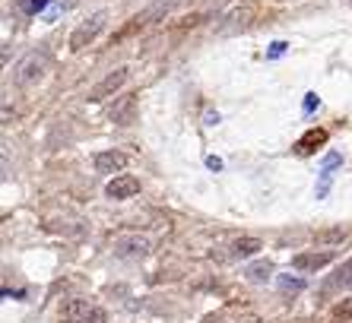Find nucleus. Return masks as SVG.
<instances>
[{
    "label": "nucleus",
    "instance_id": "f257e3e1",
    "mask_svg": "<svg viewBox=\"0 0 352 323\" xmlns=\"http://www.w3.org/2000/svg\"><path fill=\"white\" fill-rule=\"evenodd\" d=\"M105 307L89 304L86 298H67L60 304V323H105Z\"/></svg>",
    "mask_w": 352,
    "mask_h": 323
},
{
    "label": "nucleus",
    "instance_id": "f03ea898",
    "mask_svg": "<svg viewBox=\"0 0 352 323\" xmlns=\"http://www.w3.org/2000/svg\"><path fill=\"white\" fill-rule=\"evenodd\" d=\"M48 64H51V54L48 51H32V54L25 57L23 64H19V70H16V82H35L41 76V73L48 70Z\"/></svg>",
    "mask_w": 352,
    "mask_h": 323
},
{
    "label": "nucleus",
    "instance_id": "7ed1b4c3",
    "mask_svg": "<svg viewBox=\"0 0 352 323\" xmlns=\"http://www.w3.org/2000/svg\"><path fill=\"white\" fill-rule=\"evenodd\" d=\"M105 29V13H92L86 23L76 29L74 35H70V51H80V48H86L89 41H96V35Z\"/></svg>",
    "mask_w": 352,
    "mask_h": 323
},
{
    "label": "nucleus",
    "instance_id": "20e7f679",
    "mask_svg": "<svg viewBox=\"0 0 352 323\" xmlns=\"http://www.w3.org/2000/svg\"><path fill=\"white\" fill-rule=\"evenodd\" d=\"M124 82H127V67H121V70H111L105 76L102 82H96L89 89V102H102V98H108V96H115L118 89H121Z\"/></svg>",
    "mask_w": 352,
    "mask_h": 323
},
{
    "label": "nucleus",
    "instance_id": "39448f33",
    "mask_svg": "<svg viewBox=\"0 0 352 323\" xmlns=\"http://www.w3.org/2000/svg\"><path fill=\"white\" fill-rule=\"evenodd\" d=\"M115 254L121 260H140L149 254V241L140 238V234H127V238H118L115 241Z\"/></svg>",
    "mask_w": 352,
    "mask_h": 323
},
{
    "label": "nucleus",
    "instance_id": "423d86ee",
    "mask_svg": "<svg viewBox=\"0 0 352 323\" xmlns=\"http://www.w3.org/2000/svg\"><path fill=\"white\" fill-rule=\"evenodd\" d=\"M333 260V251H311V254H295L292 257V267L298 269V273H318V269H324Z\"/></svg>",
    "mask_w": 352,
    "mask_h": 323
},
{
    "label": "nucleus",
    "instance_id": "0eeeda50",
    "mask_svg": "<svg viewBox=\"0 0 352 323\" xmlns=\"http://www.w3.org/2000/svg\"><path fill=\"white\" fill-rule=\"evenodd\" d=\"M105 194L111 197V200H131V197L140 194V181L133 178V175H118V178L108 181Z\"/></svg>",
    "mask_w": 352,
    "mask_h": 323
},
{
    "label": "nucleus",
    "instance_id": "6e6552de",
    "mask_svg": "<svg viewBox=\"0 0 352 323\" xmlns=\"http://www.w3.org/2000/svg\"><path fill=\"white\" fill-rule=\"evenodd\" d=\"M343 165V155L340 153H327L324 155V162H320V181H318V200H324L327 197V190H330V181H333V171Z\"/></svg>",
    "mask_w": 352,
    "mask_h": 323
},
{
    "label": "nucleus",
    "instance_id": "1a4fd4ad",
    "mask_svg": "<svg viewBox=\"0 0 352 323\" xmlns=\"http://www.w3.org/2000/svg\"><path fill=\"white\" fill-rule=\"evenodd\" d=\"M92 165H96V171H102V175H115V171L127 168V155L118 153V149H108V153H96ZM115 178H118V175H115Z\"/></svg>",
    "mask_w": 352,
    "mask_h": 323
},
{
    "label": "nucleus",
    "instance_id": "9d476101",
    "mask_svg": "<svg viewBox=\"0 0 352 323\" xmlns=\"http://www.w3.org/2000/svg\"><path fill=\"white\" fill-rule=\"evenodd\" d=\"M327 143V130H308L298 143H295V153L298 155H311L318 146H324Z\"/></svg>",
    "mask_w": 352,
    "mask_h": 323
},
{
    "label": "nucleus",
    "instance_id": "9b49d317",
    "mask_svg": "<svg viewBox=\"0 0 352 323\" xmlns=\"http://www.w3.org/2000/svg\"><path fill=\"white\" fill-rule=\"evenodd\" d=\"M133 108H137V96H121V102L111 108V121L115 124H131L133 121Z\"/></svg>",
    "mask_w": 352,
    "mask_h": 323
},
{
    "label": "nucleus",
    "instance_id": "f8f14e48",
    "mask_svg": "<svg viewBox=\"0 0 352 323\" xmlns=\"http://www.w3.org/2000/svg\"><path fill=\"white\" fill-rule=\"evenodd\" d=\"M327 289H352V260H346L343 267L330 276V279H327Z\"/></svg>",
    "mask_w": 352,
    "mask_h": 323
},
{
    "label": "nucleus",
    "instance_id": "ddd939ff",
    "mask_svg": "<svg viewBox=\"0 0 352 323\" xmlns=\"http://www.w3.org/2000/svg\"><path fill=\"white\" fill-rule=\"evenodd\" d=\"M261 247H263L261 238H238V241L232 244V257H254Z\"/></svg>",
    "mask_w": 352,
    "mask_h": 323
},
{
    "label": "nucleus",
    "instance_id": "4468645a",
    "mask_svg": "<svg viewBox=\"0 0 352 323\" xmlns=\"http://www.w3.org/2000/svg\"><path fill=\"white\" fill-rule=\"evenodd\" d=\"M270 273H273L270 260H261V263H254V267H248V279H251V282H267Z\"/></svg>",
    "mask_w": 352,
    "mask_h": 323
},
{
    "label": "nucleus",
    "instance_id": "2eb2a0df",
    "mask_svg": "<svg viewBox=\"0 0 352 323\" xmlns=\"http://www.w3.org/2000/svg\"><path fill=\"white\" fill-rule=\"evenodd\" d=\"M279 289H283V291H302L305 289V279H302V276L283 273V276H279Z\"/></svg>",
    "mask_w": 352,
    "mask_h": 323
},
{
    "label": "nucleus",
    "instance_id": "dca6fc26",
    "mask_svg": "<svg viewBox=\"0 0 352 323\" xmlns=\"http://www.w3.org/2000/svg\"><path fill=\"white\" fill-rule=\"evenodd\" d=\"M251 13H257V3H245L241 10H235V13H232V19H235V23H241V25H248V23H251V19H248Z\"/></svg>",
    "mask_w": 352,
    "mask_h": 323
},
{
    "label": "nucleus",
    "instance_id": "f3484780",
    "mask_svg": "<svg viewBox=\"0 0 352 323\" xmlns=\"http://www.w3.org/2000/svg\"><path fill=\"white\" fill-rule=\"evenodd\" d=\"M349 317H352V298L343 301V304H336L333 314H330V320H349Z\"/></svg>",
    "mask_w": 352,
    "mask_h": 323
},
{
    "label": "nucleus",
    "instance_id": "a211bd4d",
    "mask_svg": "<svg viewBox=\"0 0 352 323\" xmlns=\"http://www.w3.org/2000/svg\"><path fill=\"white\" fill-rule=\"evenodd\" d=\"M286 51H289V41H273L270 48H267V60H279Z\"/></svg>",
    "mask_w": 352,
    "mask_h": 323
},
{
    "label": "nucleus",
    "instance_id": "6ab92c4d",
    "mask_svg": "<svg viewBox=\"0 0 352 323\" xmlns=\"http://www.w3.org/2000/svg\"><path fill=\"white\" fill-rule=\"evenodd\" d=\"M45 7H51V0H23V10L29 13V16H35V13H41Z\"/></svg>",
    "mask_w": 352,
    "mask_h": 323
},
{
    "label": "nucleus",
    "instance_id": "aec40b11",
    "mask_svg": "<svg viewBox=\"0 0 352 323\" xmlns=\"http://www.w3.org/2000/svg\"><path fill=\"white\" fill-rule=\"evenodd\" d=\"M343 238H346V228H333V232H320L314 241L324 244V241H343Z\"/></svg>",
    "mask_w": 352,
    "mask_h": 323
},
{
    "label": "nucleus",
    "instance_id": "412c9836",
    "mask_svg": "<svg viewBox=\"0 0 352 323\" xmlns=\"http://www.w3.org/2000/svg\"><path fill=\"white\" fill-rule=\"evenodd\" d=\"M206 168H210V171H222V159H216V155H206Z\"/></svg>",
    "mask_w": 352,
    "mask_h": 323
},
{
    "label": "nucleus",
    "instance_id": "4be33fe9",
    "mask_svg": "<svg viewBox=\"0 0 352 323\" xmlns=\"http://www.w3.org/2000/svg\"><path fill=\"white\" fill-rule=\"evenodd\" d=\"M314 108H318V96L308 92V96H305V111H314Z\"/></svg>",
    "mask_w": 352,
    "mask_h": 323
},
{
    "label": "nucleus",
    "instance_id": "5701e85b",
    "mask_svg": "<svg viewBox=\"0 0 352 323\" xmlns=\"http://www.w3.org/2000/svg\"><path fill=\"white\" fill-rule=\"evenodd\" d=\"M204 124H206V127H213V124H219V111H206Z\"/></svg>",
    "mask_w": 352,
    "mask_h": 323
},
{
    "label": "nucleus",
    "instance_id": "b1692460",
    "mask_svg": "<svg viewBox=\"0 0 352 323\" xmlns=\"http://www.w3.org/2000/svg\"><path fill=\"white\" fill-rule=\"evenodd\" d=\"M58 13H60V7H58V3H54V7L48 10V16H45V23H54V19H58Z\"/></svg>",
    "mask_w": 352,
    "mask_h": 323
},
{
    "label": "nucleus",
    "instance_id": "393cba45",
    "mask_svg": "<svg viewBox=\"0 0 352 323\" xmlns=\"http://www.w3.org/2000/svg\"><path fill=\"white\" fill-rule=\"evenodd\" d=\"M204 323H222V320H219V317H206Z\"/></svg>",
    "mask_w": 352,
    "mask_h": 323
}]
</instances>
